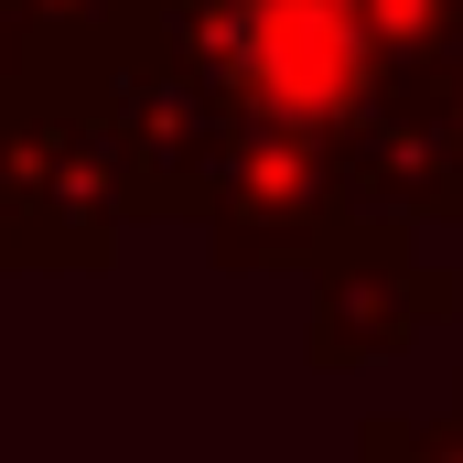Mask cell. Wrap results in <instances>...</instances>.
Here are the masks:
<instances>
[{
  "label": "cell",
  "instance_id": "6da1fadb",
  "mask_svg": "<svg viewBox=\"0 0 463 463\" xmlns=\"http://www.w3.org/2000/svg\"><path fill=\"white\" fill-rule=\"evenodd\" d=\"M151 43L216 98L227 129H291L345 151L377 109H399L366 0H162Z\"/></svg>",
  "mask_w": 463,
  "mask_h": 463
},
{
  "label": "cell",
  "instance_id": "7a4b0ae2",
  "mask_svg": "<svg viewBox=\"0 0 463 463\" xmlns=\"http://www.w3.org/2000/svg\"><path fill=\"white\" fill-rule=\"evenodd\" d=\"M453 291L442 280H410L399 259H345L335 280H324V355L345 366V355H377V345H399L410 324H431Z\"/></svg>",
  "mask_w": 463,
  "mask_h": 463
},
{
  "label": "cell",
  "instance_id": "3957f363",
  "mask_svg": "<svg viewBox=\"0 0 463 463\" xmlns=\"http://www.w3.org/2000/svg\"><path fill=\"white\" fill-rule=\"evenodd\" d=\"M431 129H442V205H463V65H453V87L431 98Z\"/></svg>",
  "mask_w": 463,
  "mask_h": 463
},
{
  "label": "cell",
  "instance_id": "277c9868",
  "mask_svg": "<svg viewBox=\"0 0 463 463\" xmlns=\"http://www.w3.org/2000/svg\"><path fill=\"white\" fill-rule=\"evenodd\" d=\"M377 463H463V420H453V431H410V442H377Z\"/></svg>",
  "mask_w": 463,
  "mask_h": 463
}]
</instances>
